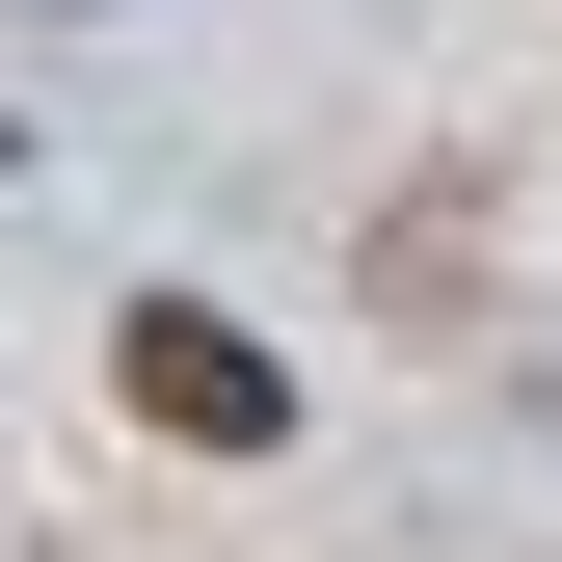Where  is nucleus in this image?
I'll return each instance as SVG.
<instances>
[{
	"mask_svg": "<svg viewBox=\"0 0 562 562\" xmlns=\"http://www.w3.org/2000/svg\"><path fill=\"white\" fill-rule=\"evenodd\" d=\"M134 429H188V456H268V429H295V375H268L215 295H134Z\"/></svg>",
	"mask_w": 562,
	"mask_h": 562,
	"instance_id": "nucleus-1",
	"label": "nucleus"
}]
</instances>
